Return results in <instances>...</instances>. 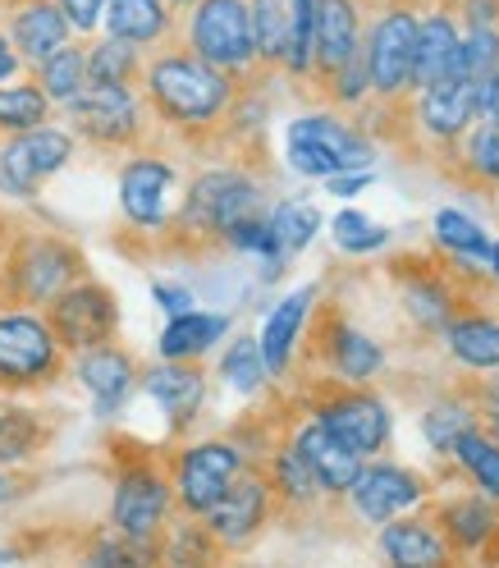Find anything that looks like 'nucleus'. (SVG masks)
<instances>
[{"label": "nucleus", "mask_w": 499, "mask_h": 568, "mask_svg": "<svg viewBox=\"0 0 499 568\" xmlns=\"http://www.w3.org/2000/svg\"><path fill=\"white\" fill-rule=\"evenodd\" d=\"M330 432L358 454H376L389 440V408L376 395H339L316 413Z\"/></svg>", "instance_id": "nucleus-14"}, {"label": "nucleus", "mask_w": 499, "mask_h": 568, "mask_svg": "<svg viewBox=\"0 0 499 568\" xmlns=\"http://www.w3.org/2000/svg\"><path fill=\"white\" fill-rule=\"evenodd\" d=\"M253 32H257V55L262 60H284L289 47V0H253Z\"/></svg>", "instance_id": "nucleus-34"}, {"label": "nucleus", "mask_w": 499, "mask_h": 568, "mask_svg": "<svg viewBox=\"0 0 499 568\" xmlns=\"http://www.w3.org/2000/svg\"><path fill=\"white\" fill-rule=\"evenodd\" d=\"M38 445V422L28 413H0V464H19Z\"/></svg>", "instance_id": "nucleus-43"}, {"label": "nucleus", "mask_w": 499, "mask_h": 568, "mask_svg": "<svg viewBox=\"0 0 499 568\" xmlns=\"http://www.w3.org/2000/svg\"><path fill=\"white\" fill-rule=\"evenodd\" d=\"M472 120H477V79H468L462 69L421 88V124L436 138H458Z\"/></svg>", "instance_id": "nucleus-16"}, {"label": "nucleus", "mask_w": 499, "mask_h": 568, "mask_svg": "<svg viewBox=\"0 0 499 568\" xmlns=\"http://www.w3.org/2000/svg\"><path fill=\"white\" fill-rule=\"evenodd\" d=\"M238 473H243V454L225 440H206L184 449L180 473H174V490H180L189 514H211L225 500V490L238 481Z\"/></svg>", "instance_id": "nucleus-4"}, {"label": "nucleus", "mask_w": 499, "mask_h": 568, "mask_svg": "<svg viewBox=\"0 0 499 568\" xmlns=\"http://www.w3.org/2000/svg\"><path fill=\"white\" fill-rule=\"evenodd\" d=\"M271 230H275L284 253H303V247L316 239V230H320V211L312 202H279L271 211Z\"/></svg>", "instance_id": "nucleus-33"}, {"label": "nucleus", "mask_w": 499, "mask_h": 568, "mask_svg": "<svg viewBox=\"0 0 499 568\" xmlns=\"http://www.w3.org/2000/svg\"><path fill=\"white\" fill-rule=\"evenodd\" d=\"M417 14L389 10L367 38V60H371V88L380 97H399L413 88V60H417Z\"/></svg>", "instance_id": "nucleus-5"}, {"label": "nucleus", "mask_w": 499, "mask_h": 568, "mask_svg": "<svg viewBox=\"0 0 499 568\" xmlns=\"http://www.w3.org/2000/svg\"><path fill=\"white\" fill-rule=\"evenodd\" d=\"M69 111H74L83 133H92L101 142H124L138 129V105L124 83H92L69 101Z\"/></svg>", "instance_id": "nucleus-13"}, {"label": "nucleus", "mask_w": 499, "mask_h": 568, "mask_svg": "<svg viewBox=\"0 0 499 568\" xmlns=\"http://www.w3.org/2000/svg\"><path fill=\"white\" fill-rule=\"evenodd\" d=\"M326 184H330L335 197H353V193H363L371 184V170H339V174H330Z\"/></svg>", "instance_id": "nucleus-51"}, {"label": "nucleus", "mask_w": 499, "mask_h": 568, "mask_svg": "<svg viewBox=\"0 0 499 568\" xmlns=\"http://www.w3.org/2000/svg\"><path fill=\"white\" fill-rule=\"evenodd\" d=\"M436 239L449 247V253H458V257H477V262H490V239H486V230L477 225V221H468L462 211H440L436 216Z\"/></svg>", "instance_id": "nucleus-37"}, {"label": "nucleus", "mask_w": 499, "mask_h": 568, "mask_svg": "<svg viewBox=\"0 0 499 568\" xmlns=\"http://www.w3.org/2000/svg\"><path fill=\"white\" fill-rule=\"evenodd\" d=\"M83 83H88V55H83V51L60 47L55 55L42 60V88H47V97L74 101V97L83 92Z\"/></svg>", "instance_id": "nucleus-35"}, {"label": "nucleus", "mask_w": 499, "mask_h": 568, "mask_svg": "<svg viewBox=\"0 0 499 568\" xmlns=\"http://www.w3.org/2000/svg\"><path fill=\"white\" fill-rule=\"evenodd\" d=\"M152 298H156L170 316L193 312V294H189V290H180V284H152Z\"/></svg>", "instance_id": "nucleus-49"}, {"label": "nucleus", "mask_w": 499, "mask_h": 568, "mask_svg": "<svg viewBox=\"0 0 499 568\" xmlns=\"http://www.w3.org/2000/svg\"><path fill=\"white\" fill-rule=\"evenodd\" d=\"M486 426H490V436H499V381L486 389Z\"/></svg>", "instance_id": "nucleus-52"}, {"label": "nucleus", "mask_w": 499, "mask_h": 568, "mask_svg": "<svg viewBox=\"0 0 499 568\" xmlns=\"http://www.w3.org/2000/svg\"><path fill=\"white\" fill-rule=\"evenodd\" d=\"M69 14L64 10H55V6H47V0H38V6H28L19 19H14V42H19V51L23 55H32V60H47V55H55L64 42H69Z\"/></svg>", "instance_id": "nucleus-25"}, {"label": "nucleus", "mask_w": 499, "mask_h": 568, "mask_svg": "<svg viewBox=\"0 0 499 568\" xmlns=\"http://www.w3.org/2000/svg\"><path fill=\"white\" fill-rule=\"evenodd\" d=\"M380 550L389 564H404V568H436L449 559V537L431 523L421 518H389L385 531H380Z\"/></svg>", "instance_id": "nucleus-20"}, {"label": "nucleus", "mask_w": 499, "mask_h": 568, "mask_svg": "<svg viewBox=\"0 0 499 568\" xmlns=\"http://www.w3.org/2000/svg\"><path fill=\"white\" fill-rule=\"evenodd\" d=\"M462 69V38L449 14H431L417 28V60H413V88H431Z\"/></svg>", "instance_id": "nucleus-17"}, {"label": "nucleus", "mask_w": 499, "mask_h": 568, "mask_svg": "<svg viewBox=\"0 0 499 568\" xmlns=\"http://www.w3.org/2000/svg\"><path fill=\"white\" fill-rule=\"evenodd\" d=\"M230 331V316H211V312H184V316H170V326L161 331V353L174 363H189L202 358L211 344H221Z\"/></svg>", "instance_id": "nucleus-24"}, {"label": "nucleus", "mask_w": 499, "mask_h": 568, "mask_svg": "<svg viewBox=\"0 0 499 568\" xmlns=\"http://www.w3.org/2000/svg\"><path fill=\"white\" fill-rule=\"evenodd\" d=\"M330 79H335V97H339V101H358L363 92H376V88H371V60H367V42H363V51L353 55L344 69H335Z\"/></svg>", "instance_id": "nucleus-47"}, {"label": "nucleus", "mask_w": 499, "mask_h": 568, "mask_svg": "<svg viewBox=\"0 0 499 568\" xmlns=\"http://www.w3.org/2000/svg\"><path fill=\"white\" fill-rule=\"evenodd\" d=\"M69 275H74V257L64 253V247L55 243H42V247H32L28 262L19 266V290L28 298H55L60 294V284H69Z\"/></svg>", "instance_id": "nucleus-27"}, {"label": "nucleus", "mask_w": 499, "mask_h": 568, "mask_svg": "<svg viewBox=\"0 0 499 568\" xmlns=\"http://www.w3.org/2000/svg\"><path fill=\"white\" fill-rule=\"evenodd\" d=\"M468 19L472 23H495V0H468Z\"/></svg>", "instance_id": "nucleus-53"}, {"label": "nucleus", "mask_w": 499, "mask_h": 568, "mask_svg": "<svg viewBox=\"0 0 499 568\" xmlns=\"http://www.w3.org/2000/svg\"><path fill=\"white\" fill-rule=\"evenodd\" d=\"M490 271H495V280H499V239H495V247H490Z\"/></svg>", "instance_id": "nucleus-55"}, {"label": "nucleus", "mask_w": 499, "mask_h": 568, "mask_svg": "<svg viewBox=\"0 0 499 568\" xmlns=\"http://www.w3.org/2000/svg\"><path fill=\"white\" fill-rule=\"evenodd\" d=\"M69 148H74V142L55 129H28L19 142H10V148L0 152V180L14 193H32L47 174H55L69 161Z\"/></svg>", "instance_id": "nucleus-9"}, {"label": "nucleus", "mask_w": 499, "mask_h": 568, "mask_svg": "<svg viewBox=\"0 0 499 568\" xmlns=\"http://www.w3.org/2000/svg\"><path fill=\"white\" fill-rule=\"evenodd\" d=\"M165 509H170V486L152 473V468H138V473H124L120 486H115V505H111V523L124 541L147 550L152 537L165 523Z\"/></svg>", "instance_id": "nucleus-7"}, {"label": "nucleus", "mask_w": 499, "mask_h": 568, "mask_svg": "<svg viewBox=\"0 0 499 568\" xmlns=\"http://www.w3.org/2000/svg\"><path fill=\"white\" fill-rule=\"evenodd\" d=\"M142 385H147V395L161 404V413L174 422V426H184L197 417L202 399H206V381L197 367L189 363H174L165 358V367H152L147 376H142Z\"/></svg>", "instance_id": "nucleus-18"}, {"label": "nucleus", "mask_w": 499, "mask_h": 568, "mask_svg": "<svg viewBox=\"0 0 499 568\" xmlns=\"http://www.w3.org/2000/svg\"><path fill=\"white\" fill-rule=\"evenodd\" d=\"M289 165H294L298 174H307V180H330V174L344 170L339 156L326 152V148H320V142H312V138H289Z\"/></svg>", "instance_id": "nucleus-44"}, {"label": "nucleus", "mask_w": 499, "mask_h": 568, "mask_svg": "<svg viewBox=\"0 0 499 568\" xmlns=\"http://www.w3.org/2000/svg\"><path fill=\"white\" fill-rule=\"evenodd\" d=\"M47 92H38V88H0V124L6 129H19V133H28V129H42L47 124Z\"/></svg>", "instance_id": "nucleus-39"}, {"label": "nucleus", "mask_w": 499, "mask_h": 568, "mask_svg": "<svg viewBox=\"0 0 499 568\" xmlns=\"http://www.w3.org/2000/svg\"><path fill=\"white\" fill-rule=\"evenodd\" d=\"M55 363V331L38 316H6L0 322V376L6 381H38Z\"/></svg>", "instance_id": "nucleus-10"}, {"label": "nucleus", "mask_w": 499, "mask_h": 568, "mask_svg": "<svg viewBox=\"0 0 499 568\" xmlns=\"http://www.w3.org/2000/svg\"><path fill=\"white\" fill-rule=\"evenodd\" d=\"M316 303V290L307 284V290H294L289 298H279L266 316V326H262V353H266V367L271 376H279L284 367H289V353L303 335V322H307V312Z\"/></svg>", "instance_id": "nucleus-21"}, {"label": "nucleus", "mask_w": 499, "mask_h": 568, "mask_svg": "<svg viewBox=\"0 0 499 568\" xmlns=\"http://www.w3.org/2000/svg\"><path fill=\"white\" fill-rule=\"evenodd\" d=\"M353 509H358L367 523L385 527L389 518L408 514L413 505H421L426 495V481L408 468H395V464H376V468H363V477L353 481Z\"/></svg>", "instance_id": "nucleus-8"}, {"label": "nucleus", "mask_w": 499, "mask_h": 568, "mask_svg": "<svg viewBox=\"0 0 499 568\" xmlns=\"http://www.w3.org/2000/svg\"><path fill=\"white\" fill-rule=\"evenodd\" d=\"M363 51V32H358V6L353 0H320L316 14V64L335 74L353 55Z\"/></svg>", "instance_id": "nucleus-19"}, {"label": "nucleus", "mask_w": 499, "mask_h": 568, "mask_svg": "<svg viewBox=\"0 0 499 568\" xmlns=\"http://www.w3.org/2000/svg\"><path fill=\"white\" fill-rule=\"evenodd\" d=\"M193 51L216 69H247L257 60L253 10L243 0H197L193 10Z\"/></svg>", "instance_id": "nucleus-3"}, {"label": "nucleus", "mask_w": 499, "mask_h": 568, "mask_svg": "<svg viewBox=\"0 0 499 568\" xmlns=\"http://www.w3.org/2000/svg\"><path fill=\"white\" fill-rule=\"evenodd\" d=\"M468 165L486 184H499V124L495 120H481V129L468 138Z\"/></svg>", "instance_id": "nucleus-45"}, {"label": "nucleus", "mask_w": 499, "mask_h": 568, "mask_svg": "<svg viewBox=\"0 0 499 568\" xmlns=\"http://www.w3.org/2000/svg\"><path fill=\"white\" fill-rule=\"evenodd\" d=\"M316 14L320 0H289V47H284V69L289 74H307L316 64Z\"/></svg>", "instance_id": "nucleus-31"}, {"label": "nucleus", "mask_w": 499, "mask_h": 568, "mask_svg": "<svg viewBox=\"0 0 499 568\" xmlns=\"http://www.w3.org/2000/svg\"><path fill=\"white\" fill-rule=\"evenodd\" d=\"M262 216V189L238 170H211L189 189L184 225L197 234H230L238 221Z\"/></svg>", "instance_id": "nucleus-2"}, {"label": "nucleus", "mask_w": 499, "mask_h": 568, "mask_svg": "<svg viewBox=\"0 0 499 568\" xmlns=\"http://www.w3.org/2000/svg\"><path fill=\"white\" fill-rule=\"evenodd\" d=\"M271 514V490L266 481L257 477H238L230 490H225V500L206 514V531H211V541H221V546H247L262 531Z\"/></svg>", "instance_id": "nucleus-11"}, {"label": "nucleus", "mask_w": 499, "mask_h": 568, "mask_svg": "<svg viewBox=\"0 0 499 568\" xmlns=\"http://www.w3.org/2000/svg\"><path fill=\"white\" fill-rule=\"evenodd\" d=\"M330 358H335V372H339L344 381H371V376L380 372V363H385V353H380V344H376L371 335L344 326V331H335Z\"/></svg>", "instance_id": "nucleus-30"}, {"label": "nucleus", "mask_w": 499, "mask_h": 568, "mask_svg": "<svg viewBox=\"0 0 499 568\" xmlns=\"http://www.w3.org/2000/svg\"><path fill=\"white\" fill-rule=\"evenodd\" d=\"M275 490L284 495V500H298V505H307L312 495L320 490V477L312 473L307 454H303L298 445H289V449L275 454Z\"/></svg>", "instance_id": "nucleus-38"}, {"label": "nucleus", "mask_w": 499, "mask_h": 568, "mask_svg": "<svg viewBox=\"0 0 499 568\" xmlns=\"http://www.w3.org/2000/svg\"><path fill=\"white\" fill-rule=\"evenodd\" d=\"M170 6H197V0H170Z\"/></svg>", "instance_id": "nucleus-56"}, {"label": "nucleus", "mask_w": 499, "mask_h": 568, "mask_svg": "<svg viewBox=\"0 0 499 568\" xmlns=\"http://www.w3.org/2000/svg\"><path fill=\"white\" fill-rule=\"evenodd\" d=\"M440 523H445V537L454 550H481L499 531V514H495V500L486 490L468 495V500H449L440 509Z\"/></svg>", "instance_id": "nucleus-23"}, {"label": "nucleus", "mask_w": 499, "mask_h": 568, "mask_svg": "<svg viewBox=\"0 0 499 568\" xmlns=\"http://www.w3.org/2000/svg\"><path fill=\"white\" fill-rule=\"evenodd\" d=\"M495 69H499V32L495 23H472L468 38H462V74L481 83Z\"/></svg>", "instance_id": "nucleus-41"}, {"label": "nucleus", "mask_w": 499, "mask_h": 568, "mask_svg": "<svg viewBox=\"0 0 499 568\" xmlns=\"http://www.w3.org/2000/svg\"><path fill=\"white\" fill-rule=\"evenodd\" d=\"M408 312L417 316L421 326H449V294L431 280L408 284Z\"/></svg>", "instance_id": "nucleus-46"}, {"label": "nucleus", "mask_w": 499, "mask_h": 568, "mask_svg": "<svg viewBox=\"0 0 499 568\" xmlns=\"http://www.w3.org/2000/svg\"><path fill=\"white\" fill-rule=\"evenodd\" d=\"M138 42H124V38H111V42H101L92 55H88V83H129L133 74V55Z\"/></svg>", "instance_id": "nucleus-40"}, {"label": "nucleus", "mask_w": 499, "mask_h": 568, "mask_svg": "<svg viewBox=\"0 0 499 568\" xmlns=\"http://www.w3.org/2000/svg\"><path fill=\"white\" fill-rule=\"evenodd\" d=\"M115 322H120V312H115V298L96 290V284H79V290H64L51 307V331L60 344L69 348H96L115 335Z\"/></svg>", "instance_id": "nucleus-6"}, {"label": "nucleus", "mask_w": 499, "mask_h": 568, "mask_svg": "<svg viewBox=\"0 0 499 568\" xmlns=\"http://www.w3.org/2000/svg\"><path fill=\"white\" fill-rule=\"evenodd\" d=\"M449 353L477 372H495L499 367V322H486V316L449 322Z\"/></svg>", "instance_id": "nucleus-28"}, {"label": "nucleus", "mask_w": 499, "mask_h": 568, "mask_svg": "<svg viewBox=\"0 0 499 568\" xmlns=\"http://www.w3.org/2000/svg\"><path fill=\"white\" fill-rule=\"evenodd\" d=\"M221 376L238 389V395H253V389L271 376L266 353H262V339H234L230 353H225V363H221Z\"/></svg>", "instance_id": "nucleus-36"}, {"label": "nucleus", "mask_w": 499, "mask_h": 568, "mask_svg": "<svg viewBox=\"0 0 499 568\" xmlns=\"http://www.w3.org/2000/svg\"><path fill=\"white\" fill-rule=\"evenodd\" d=\"M330 230H335V243L344 253H376V247H385V239H389V230L376 225L371 216H363V211H339Z\"/></svg>", "instance_id": "nucleus-42"}, {"label": "nucleus", "mask_w": 499, "mask_h": 568, "mask_svg": "<svg viewBox=\"0 0 499 568\" xmlns=\"http://www.w3.org/2000/svg\"><path fill=\"white\" fill-rule=\"evenodd\" d=\"M477 115L499 124V69H495V74H486V79L477 83Z\"/></svg>", "instance_id": "nucleus-50"}, {"label": "nucleus", "mask_w": 499, "mask_h": 568, "mask_svg": "<svg viewBox=\"0 0 499 568\" xmlns=\"http://www.w3.org/2000/svg\"><path fill=\"white\" fill-rule=\"evenodd\" d=\"M170 193H174V170L156 156H138L120 174V206H124V216L142 230H156L165 221Z\"/></svg>", "instance_id": "nucleus-12"}, {"label": "nucleus", "mask_w": 499, "mask_h": 568, "mask_svg": "<svg viewBox=\"0 0 499 568\" xmlns=\"http://www.w3.org/2000/svg\"><path fill=\"white\" fill-rule=\"evenodd\" d=\"M79 376H83V385L92 389L96 413L105 417V413H115L120 399L129 395V385H133V363L124 358L120 348L96 344V348H88L83 358H79Z\"/></svg>", "instance_id": "nucleus-22"}, {"label": "nucleus", "mask_w": 499, "mask_h": 568, "mask_svg": "<svg viewBox=\"0 0 499 568\" xmlns=\"http://www.w3.org/2000/svg\"><path fill=\"white\" fill-rule=\"evenodd\" d=\"M14 74V51L6 47V38H0V83H6Z\"/></svg>", "instance_id": "nucleus-54"}, {"label": "nucleus", "mask_w": 499, "mask_h": 568, "mask_svg": "<svg viewBox=\"0 0 499 568\" xmlns=\"http://www.w3.org/2000/svg\"><path fill=\"white\" fill-rule=\"evenodd\" d=\"M472 426H477V417H472L468 404L445 399V404H436V408H426V417H421V436H426V445H431L436 454H454V445L468 436Z\"/></svg>", "instance_id": "nucleus-32"}, {"label": "nucleus", "mask_w": 499, "mask_h": 568, "mask_svg": "<svg viewBox=\"0 0 499 568\" xmlns=\"http://www.w3.org/2000/svg\"><path fill=\"white\" fill-rule=\"evenodd\" d=\"M60 10L69 14V23L83 32V28H92L105 14V0H60Z\"/></svg>", "instance_id": "nucleus-48"}, {"label": "nucleus", "mask_w": 499, "mask_h": 568, "mask_svg": "<svg viewBox=\"0 0 499 568\" xmlns=\"http://www.w3.org/2000/svg\"><path fill=\"white\" fill-rule=\"evenodd\" d=\"M454 458L462 464V473L477 481V490H486L490 500H499V436L472 426V432L454 445Z\"/></svg>", "instance_id": "nucleus-29"}, {"label": "nucleus", "mask_w": 499, "mask_h": 568, "mask_svg": "<svg viewBox=\"0 0 499 568\" xmlns=\"http://www.w3.org/2000/svg\"><path fill=\"white\" fill-rule=\"evenodd\" d=\"M147 88L156 105L180 124H206L230 105V79L202 55H165L152 64Z\"/></svg>", "instance_id": "nucleus-1"}, {"label": "nucleus", "mask_w": 499, "mask_h": 568, "mask_svg": "<svg viewBox=\"0 0 499 568\" xmlns=\"http://www.w3.org/2000/svg\"><path fill=\"white\" fill-rule=\"evenodd\" d=\"M294 445L307 454L312 473L320 477V490L344 495V490H353V481L363 477V454L353 449V445H344L320 417L312 426H303V432L294 436Z\"/></svg>", "instance_id": "nucleus-15"}, {"label": "nucleus", "mask_w": 499, "mask_h": 568, "mask_svg": "<svg viewBox=\"0 0 499 568\" xmlns=\"http://www.w3.org/2000/svg\"><path fill=\"white\" fill-rule=\"evenodd\" d=\"M170 14L161 0H105V28L124 42H156Z\"/></svg>", "instance_id": "nucleus-26"}]
</instances>
